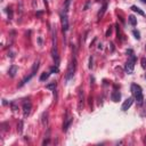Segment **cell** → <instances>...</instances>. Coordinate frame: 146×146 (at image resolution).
Returning a JSON list of instances; mask_svg holds the SVG:
<instances>
[{
    "mask_svg": "<svg viewBox=\"0 0 146 146\" xmlns=\"http://www.w3.org/2000/svg\"><path fill=\"white\" fill-rule=\"evenodd\" d=\"M131 92H133V95H134V98H135L136 103L139 106L143 105L144 96H143V90H142L141 86H138V84H136V83H133L131 84Z\"/></svg>",
    "mask_w": 146,
    "mask_h": 146,
    "instance_id": "obj_1",
    "label": "cell"
},
{
    "mask_svg": "<svg viewBox=\"0 0 146 146\" xmlns=\"http://www.w3.org/2000/svg\"><path fill=\"white\" fill-rule=\"evenodd\" d=\"M52 55H53V58H54L55 65H56V66H58V65H60V56H58V53H57V45H56V33H54V43H53Z\"/></svg>",
    "mask_w": 146,
    "mask_h": 146,
    "instance_id": "obj_2",
    "label": "cell"
},
{
    "mask_svg": "<svg viewBox=\"0 0 146 146\" xmlns=\"http://www.w3.org/2000/svg\"><path fill=\"white\" fill-rule=\"evenodd\" d=\"M75 63H76V60H75V57H74V58H73V61L70 63V65H69L68 74H66V80L72 79L73 75H74V72H75Z\"/></svg>",
    "mask_w": 146,
    "mask_h": 146,
    "instance_id": "obj_3",
    "label": "cell"
},
{
    "mask_svg": "<svg viewBox=\"0 0 146 146\" xmlns=\"http://www.w3.org/2000/svg\"><path fill=\"white\" fill-rule=\"evenodd\" d=\"M135 61H136V57L134 56V55H131V60L128 61L127 63H126L125 65V71L128 73V74H131V73L134 72V66H135Z\"/></svg>",
    "mask_w": 146,
    "mask_h": 146,
    "instance_id": "obj_4",
    "label": "cell"
},
{
    "mask_svg": "<svg viewBox=\"0 0 146 146\" xmlns=\"http://www.w3.org/2000/svg\"><path fill=\"white\" fill-rule=\"evenodd\" d=\"M61 21H62V27L63 31L66 32L69 30V19H68V13H62L61 14Z\"/></svg>",
    "mask_w": 146,
    "mask_h": 146,
    "instance_id": "obj_5",
    "label": "cell"
},
{
    "mask_svg": "<svg viewBox=\"0 0 146 146\" xmlns=\"http://www.w3.org/2000/svg\"><path fill=\"white\" fill-rule=\"evenodd\" d=\"M31 108H32V105H31V102L30 100H25L23 103V115L27 116L30 114L31 112Z\"/></svg>",
    "mask_w": 146,
    "mask_h": 146,
    "instance_id": "obj_6",
    "label": "cell"
},
{
    "mask_svg": "<svg viewBox=\"0 0 146 146\" xmlns=\"http://www.w3.org/2000/svg\"><path fill=\"white\" fill-rule=\"evenodd\" d=\"M133 103H134V98L133 97H129L128 99H126L125 102H123V104H122V107H121V110L122 111H128L130 108V106L133 105Z\"/></svg>",
    "mask_w": 146,
    "mask_h": 146,
    "instance_id": "obj_7",
    "label": "cell"
},
{
    "mask_svg": "<svg viewBox=\"0 0 146 146\" xmlns=\"http://www.w3.org/2000/svg\"><path fill=\"white\" fill-rule=\"evenodd\" d=\"M17 70H18V69H17L16 65H11L10 68H9V70H8V74L11 76V78H14V76L16 75Z\"/></svg>",
    "mask_w": 146,
    "mask_h": 146,
    "instance_id": "obj_8",
    "label": "cell"
},
{
    "mask_svg": "<svg viewBox=\"0 0 146 146\" xmlns=\"http://www.w3.org/2000/svg\"><path fill=\"white\" fill-rule=\"evenodd\" d=\"M111 98H112V100H113V102H119L120 98H121V95H120L119 91H113V92H112Z\"/></svg>",
    "mask_w": 146,
    "mask_h": 146,
    "instance_id": "obj_9",
    "label": "cell"
},
{
    "mask_svg": "<svg viewBox=\"0 0 146 146\" xmlns=\"http://www.w3.org/2000/svg\"><path fill=\"white\" fill-rule=\"evenodd\" d=\"M131 10H134L135 13L139 14V15H142V16H145V13H144L139 7H137V6H131Z\"/></svg>",
    "mask_w": 146,
    "mask_h": 146,
    "instance_id": "obj_10",
    "label": "cell"
},
{
    "mask_svg": "<svg viewBox=\"0 0 146 146\" xmlns=\"http://www.w3.org/2000/svg\"><path fill=\"white\" fill-rule=\"evenodd\" d=\"M49 75H50V73L49 72H43L42 74H41V76H40V81H45V80H47V79L49 78Z\"/></svg>",
    "mask_w": 146,
    "mask_h": 146,
    "instance_id": "obj_11",
    "label": "cell"
},
{
    "mask_svg": "<svg viewBox=\"0 0 146 146\" xmlns=\"http://www.w3.org/2000/svg\"><path fill=\"white\" fill-rule=\"evenodd\" d=\"M47 89L49 90H53V91H55V88H56V82H50V83H48L46 86Z\"/></svg>",
    "mask_w": 146,
    "mask_h": 146,
    "instance_id": "obj_12",
    "label": "cell"
},
{
    "mask_svg": "<svg viewBox=\"0 0 146 146\" xmlns=\"http://www.w3.org/2000/svg\"><path fill=\"white\" fill-rule=\"evenodd\" d=\"M129 22H130V24L133 25V26H136V24H137V21H136L135 16H133V15H130L129 16Z\"/></svg>",
    "mask_w": 146,
    "mask_h": 146,
    "instance_id": "obj_13",
    "label": "cell"
},
{
    "mask_svg": "<svg viewBox=\"0 0 146 146\" xmlns=\"http://www.w3.org/2000/svg\"><path fill=\"white\" fill-rule=\"evenodd\" d=\"M133 33H134V35H135V38L137 39V40H139V39H141V33L138 32L137 30H134Z\"/></svg>",
    "mask_w": 146,
    "mask_h": 146,
    "instance_id": "obj_14",
    "label": "cell"
},
{
    "mask_svg": "<svg viewBox=\"0 0 146 146\" xmlns=\"http://www.w3.org/2000/svg\"><path fill=\"white\" fill-rule=\"evenodd\" d=\"M71 122H72V119H70L68 122H66V123H65V126H64V127H63V130H64V131H66V130H68L69 126L71 125Z\"/></svg>",
    "mask_w": 146,
    "mask_h": 146,
    "instance_id": "obj_15",
    "label": "cell"
},
{
    "mask_svg": "<svg viewBox=\"0 0 146 146\" xmlns=\"http://www.w3.org/2000/svg\"><path fill=\"white\" fill-rule=\"evenodd\" d=\"M17 130H18V133H19V134L22 133V130H23V121L19 122V126H18V128H17Z\"/></svg>",
    "mask_w": 146,
    "mask_h": 146,
    "instance_id": "obj_16",
    "label": "cell"
},
{
    "mask_svg": "<svg viewBox=\"0 0 146 146\" xmlns=\"http://www.w3.org/2000/svg\"><path fill=\"white\" fill-rule=\"evenodd\" d=\"M142 66H143L144 69H146V61H145V58H142Z\"/></svg>",
    "mask_w": 146,
    "mask_h": 146,
    "instance_id": "obj_17",
    "label": "cell"
},
{
    "mask_svg": "<svg viewBox=\"0 0 146 146\" xmlns=\"http://www.w3.org/2000/svg\"><path fill=\"white\" fill-rule=\"evenodd\" d=\"M111 32H112V30H111V27H110V29L107 30V32H106V37H108V35L111 34Z\"/></svg>",
    "mask_w": 146,
    "mask_h": 146,
    "instance_id": "obj_18",
    "label": "cell"
},
{
    "mask_svg": "<svg viewBox=\"0 0 146 146\" xmlns=\"http://www.w3.org/2000/svg\"><path fill=\"white\" fill-rule=\"evenodd\" d=\"M11 107H13V111H16V110H17L16 106H15V104H14V103H11Z\"/></svg>",
    "mask_w": 146,
    "mask_h": 146,
    "instance_id": "obj_19",
    "label": "cell"
},
{
    "mask_svg": "<svg viewBox=\"0 0 146 146\" xmlns=\"http://www.w3.org/2000/svg\"><path fill=\"white\" fill-rule=\"evenodd\" d=\"M142 1H143V2H144V3H146V0H142Z\"/></svg>",
    "mask_w": 146,
    "mask_h": 146,
    "instance_id": "obj_20",
    "label": "cell"
}]
</instances>
